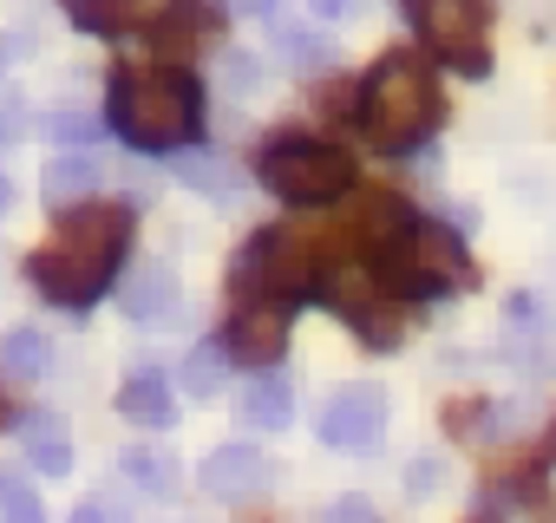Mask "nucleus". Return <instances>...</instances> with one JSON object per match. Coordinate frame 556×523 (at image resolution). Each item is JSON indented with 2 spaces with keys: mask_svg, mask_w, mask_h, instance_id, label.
<instances>
[{
  "mask_svg": "<svg viewBox=\"0 0 556 523\" xmlns=\"http://www.w3.org/2000/svg\"><path fill=\"white\" fill-rule=\"evenodd\" d=\"M177 177H184V183H197V190H210V196H229V164H223V157H210V151H184Z\"/></svg>",
  "mask_w": 556,
  "mask_h": 523,
  "instance_id": "4be33fe9",
  "label": "nucleus"
},
{
  "mask_svg": "<svg viewBox=\"0 0 556 523\" xmlns=\"http://www.w3.org/2000/svg\"><path fill=\"white\" fill-rule=\"evenodd\" d=\"M406 21L458 73H484L491 66V53H484V0H406Z\"/></svg>",
  "mask_w": 556,
  "mask_h": 523,
  "instance_id": "0eeeda50",
  "label": "nucleus"
},
{
  "mask_svg": "<svg viewBox=\"0 0 556 523\" xmlns=\"http://www.w3.org/2000/svg\"><path fill=\"white\" fill-rule=\"evenodd\" d=\"M47 138H60V144H73V151H86V144L99 138V125H92L86 112H47Z\"/></svg>",
  "mask_w": 556,
  "mask_h": 523,
  "instance_id": "b1692460",
  "label": "nucleus"
},
{
  "mask_svg": "<svg viewBox=\"0 0 556 523\" xmlns=\"http://www.w3.org/2000/svg\"><path fill=\"white\" fill-rule=\"evenodd\" d=\"M255 177H262V190H275L295 209H321V203H341L354 190V157L341 144H321V138H275L255 157Z\"/></svg>",
  "mask_w": 556,
  "mask_h": 523,
  "instance_id": "20e7f679",
  "label": "nucleus"
},
{
  "mask_svg": "<svg viewBox=\"0 0 556 523\" xmlns=\"http://www.w3.org/2000/svg\"><path fill=\"white\" fill-rule=\"evenodd\" d=\"M118 471L138 484V490H151V497H170L177 484H184V471H177V458L170 451H151V445H131L125 458H118Z\"/></svg>",
  "mask_w": 556,
  "mask_h": 523,
  "instance_id": "6ab92c4d",
  "label": "nucleus"
},
{
  "mask_svg": "<svg viewBox=\"0 0 556 523\" xmlns=\"http://www.w3.org/2000/svg\"><path fill=\"white\" fill-rule=\"evenodd\" d=\"M105 118L131 151H184L203 125V86L177 66H125L112 73Z\"/></svg>",
  "mask_w": 556,
  "mask_h": 523,
  "instance_id": "f03ea898",
  "label": "nucleus"
},
{
  "mask_svg": "<svg viewBox=\"0 0 556 523\" xmlns=\"http://www.w3.org/2000/svg\"><path fill=\"white\" fill-rule=\"evenodd\" d=\"M439 79H432V66L426 60H413V53H387L374 73H367V86H361V105H354V118H361V131L380 144V151H413L432 125H439Z\"/></svg>",
  "mask_w": 556,
  "mask_h": 523,
  "instance_id": "7ed1b4c3",
  "label": "nucleus"
},
{
  "mask_svg": "<svg viewBox=\"0 0 556 523\" xmlns=\"http://www.w3.org/2000/svg\"><path fill=\"white\" fill-rule=\"evenodd\" d=\"M125 248H131V216L105 209V203H79L53 242L27 262V276L47 302L60 308H92L118 276H125Z\"/></svg>",
  "mask_w": 556,
  "mask_h": 523,
  "instance_id": "f257e3e1",
  "label": "nucleus"
},
{
  "mask_svg": "<svg viewBox=\"0 0 556 523\" xmlns=\"http://www.w3.org/2000/svg\"><path fill=\"white\" fill-rule=\"evenodd\" d=\"M321 523H380V516H374L367 497H334V503L321 510Z\"/></svg>",
  "mask_w": 556,
  "mask_h": 523,
  "instance_id": "bb28decb",
  "label": "nucleus"
},
{
  "mask_svg": "<svg viewBox=\"0 0 556 523\" xmlns=\"http://www.w3.org/2000/svg\"><path fill=\"white\" fill-rule=\"evenodd\" d=\"M0 523H47L34 484H27L21 471H8V464H0Z\"/></svg>",
  "mask_w": 556,
  "mask_h": 523,
  "instance_id": "412c9836",
  "label": "nucleus"
},
{
  "mask_svg": "<svg viewBox=\"0 0 556 523\" xmlns=\"http://www.w3.org/2000/svg\"><path fill=\"white\" fill-rule=\"evenodd\" d=\"M268 47H275V60L295 66V73H328L334 66V40L321 27H308V21H275Z\"/></svg>",
  "mask_w": 556,
  "mask_h": 523,
  "instance_id": "4468645a",
  "label": "nucleus"
},
{
  "mask_svg": "<svg viewBox=\"0 0 556 523\" xmlns=\"http://www.w3.org/2000/svg\"><path fill=\"white\" fill-rule=\"evenodd\" d=\"M47 367H53V347H47V334H40V328H14V334H0V380L34 386Z\"/></svg>",
  "mask_w": 556,
  "mask_h": 523,
  "instance_id": "dca6fc26",
  "label": "nucleus"
},
{
  "mask_svg": "<svg viewBox=\"0 0 556 523\" xmlns=\"http://www.w3.org/2000/svg\"><path fill=\"white\" fill-rule=\"evenodd\" d=\"M289 308L295 302H275V295H242L236 321H229V354L249 367H275L289 347Z\"/></svg>",
  "mask_w": 556,
  "mask_h": 523,
  "instance_id": "1a4fd4ad",
  "label": "nucleus"
},
{
  "mask_svg": "<svg viewBox=\"0 0 556 523\" xmlns=\"http://www.w3.org/2000/svg\"><path fill=\"white\" fill-rule=\"evenodd\" d=\"M197 484H203L210 497H229V503H242V497L268 490V458H262L255 445H216V451L203 458Z\"/></svg>",
  "mask_w": 556,
  "mask_h": 523,
  "instance_id": "9d476101",
  "label": "nucleus"
},
{
  "mask_svg": "<svg viewBox=\"0 0 556 523\" xmlns=\"http://www.w3.org/2000/svg\"><path fill=\"white\" fill-rule=\"evenodd\" d=\"M99 183H105V164H99L92 151H66V157H53V164H47L40 196H47L53 209H79V203H92V196H99Z\"/></svg>",
  "mask_w": 556,
  "mask_h": 523,
  "instance_id": "ddd939ff",
  "label": "nucleus"
},
{
  "mask_svg": "<svg viewBox=\"0 0 556 523\" xmlns=\"http://www.w3.org/2000/svg\"><path fill=\"white\" fill-rule=\"evenodd\" d=\"M236 8H242V14H268V8H275V0H236Z\"/></svg>",
  "mask_w": 556,
  "mask_h": 523,
  "instance_id": "2f4dec72",
  "label": "nucleus"
},
{
  "mask_svg": "<svg viewBox=\"0 0 556 523\" xmlns=\"http://www.w3.org/2000/svg\"><path fill=\"white\" fill-rule=\"evenodd\" d=\"M380 276L393 295H445L465 282V242L445 222H406L380 248Z\"/></svg>",
  "mask_w": 556,
  "mask_h": 523,
  "instance_id": "39448f33",
  "label": "nucleus"
},
{
  "mask_svg": "<svg viewBox=\"0 0 556 523\" xmlns=\"http://www.w3.org/2000/svg\"><path fill=\"white\" fill-rule=\"evenodd\" d=\"M223 86L242 99V92H255V86H262V66H255L249 53H223Z\"/></svg>",
  "mask_w": 556,
  "mask_h": 523,
  "instance_id": "393cba45",
  "label": "nucleus"
},
{
  "mask_svg": "<svg viewBox=\"0 0 556 523\" xmlns=\"http://www.w3.org/2000/svg\"><path fill=\"white\" fill-rule=\"evenodd\" d=\"M380 432H387V393L374 380L334 393L328 412H321V445H334V451H374Z\"/></svg>",
  "mask_w": 556,
  "mask_h": 523,
  "instance_id": "6e6552de",
  "label": "nucleus"
},
{
  "mask_svg": "<svg viewBox=\"0 0 556 523\" xmlns=\"http://www.w3.org/2000/svg\"><path fill=\"white\" fill-rule=\"evenodd\" d=\"M321 295L348 328H361L367 347H400V308H393V289H387L380 269H367V262H334V269H321Z\"/></svg>",
  "mask_w": 556,
  "mask_h": 523,
  "instance_id": "423d86ee",
  "label": "nucleus"
},
{
  "mask_svg": "<svg viewBox=\"0 0 556 523\" xmlns=\"http://www.w3.org/2000/svg\"><path fill=\"white\" fill-rule=\"evenodd\" d=\"M236 412H242L249 432H282V425L295 419V380H282V373H268V367H262L255 380H242Z\"/></svg>",
  "mask_w": 556,
  "mask_h": 523,
  "instance_id": "f8f14e48",
  "label": "nucleus"
},
{
  "mask_svg": "<svg viewBox=\"0 0 556 523\" xmlns=\"http://www.w3.org/2000/svg\"><path fill=\"white\" fill-rule=\"evenodd\" d=\"M21 438H27L34 471H47V477H66V471H73V438H66V425H60L53 412H34V419L21 425Z\"/></svg>",
  "mask_w": 556,
  "mask_h": 523,
  "instance_id": "f3484780",
  "label": "nucleus"
},
{
  "mask_svg": "<svg viewBox=\"0 0 556 523\" xmlns=\"http://www.w3.org/2000/svg\"><path fill=\"white\" fill-rule=\"evenodd\" d=\"M73 523H131V516H125L118 497H86V503L73 510Z\"/></svg>",
  "mask_w": 556,
  "mask_h": 523,
  "instance_id": "a878e982",
  "label": "nucleus"
},
{
  "mask_svg": "<svg viewBox=\"0 0 556 523\" xmlns=\"http://www.w3.org/2000/svg\"><path fill=\"white\" fill-rule=\"evenodd\" d=\"M354 8H361V0H354Z\"/></svg>",
  "mask_w": 556,
  "mask_h": 523,
  "instance_id": "72a5a7b5",
  "label": "nucleus"
},
{
  "mask_svg": "<svg viewBox=\"0 0 556 523\" xmlns=\"http://www.w3.org/2000/svg\"><path fill=\"white\" fill-rule=\"evenodd\" d=\"M8 203H14V183H8V177H0V209H8Z\"/></svg>",
  "mask_w": 556,
  "mask_h": 523,
  "instance_id": "473e14b6",
  "label": "nucleus"
},
{
  "mask_svg": "<svg viewBox=\"0 0 556 523\" xmlns=\"http://www.w3.org/2000/svg\"><path fill=\"white\" fill-rule=\"evenodd\" d=\"M348 8H354V0H315V14H321V21H341Z\"/></svg>",
  "mask_w": 556,
  "mask_h": 523,
  "instance_id": "7c9ffc66",
  "label": "nucleus"
},
{
  "mask_svg": "<svg viewBox=\"0 0 556 523\" xmlns=\"http://www.w3.org/2000/svg\"><path fill=\"white\" fill-rule=\"evenodd\" d=\"M118 308H125L131 321H164V315L177 308V276H170V262H138V269H125Z\"/></svg>",
  "mask_w": 556,
  "mask_h": 523,
  "instance_id": "9b49d317",
  "label": "nucleus"
},
{
  "mask_svg": "<svg viewBox=\"0 0 556 523\" xmlns=\"http://www.w3.org/2000/svg\"><path fill=\"white\" fill-rule=\"evenodd\" d=\"M21 53H34V27H14L8 40H0V60H21Z\"/></svg>",
  "mask_w": 556,
  "mask_h": 523,
  "instance_id": "c756f323",
  "label": "nucleus"
},
{
  "mask_svg": "<svg viewBox=\"0 0 556 523\" xmlns=\"http://www.w3.org/2000/svg\"><path fill=\"white\" fill-rule=\"evenodd\" d=\"M118 412L131 425H170L177 419V399H170V380L157 367H138L125 386H118Z\"/></svg>",
  "mask_w": 556,
  "mask_h": 523,
  "instance_id": "2eb2a0df",
  "label": "nucleus"
},
{
  "mask_svg": "<svg viewBox=\"0 0 556 523\" xmlns=\"http://www.w3.org/2000/svg\"><path fill=\"white\" fill-rule=\"evenodd\" d=\"M197 27H203V14L197 8H170L164 21H157V53H184V47H197Z\"/></svg>",
  "mask_w": 556,
  "mask_h": 523,
  "instance_id": "5701e85b",
  "label": "nucleus"
},
{
  "mask_svg": "<svg viewBox=\"0 0 556 523\" xmlns=\"http://www.w3.org/2000/svg\"><path fill=\"white\" fill-rule=\"evenodd\" d=\"M138 8H144V0H66L73 27H79V34H99V40L125 34V27L138 21Z\"/></svg>",
  "mask_w": 556,
  "mask_h": 523,
  "instance_id": "aec40b11",
  "label": "nucleus"
},
{
  "mask_svg": "<svg viewBox=\"0 0 556 523\" xmlns=\"http://www.w3.org/2000/svg\"><path fill=\"white\" fill-rule=\"evenodd\" d=\"M439 477H445V464H439V458H419V464L406 471V490H413V497H432Z\"/></svg>",
  "mask_w": 556,
  "mask_h": 523,
  "instance_id": "cd10ccee",
  "label": "nucleus"
},
{
  "mask_svg": "<svg viewBox=\"0 0 556 523\" xmlns=\"http://www.w3.org/2000/svg\"><path fill=\"white\" fill-rule=\"evenodd\" d=\"M229 341H197L190 354H184V386H190V399H216L223 393V380H229Z\"/></svg>",
  "mask_w": 556,
  "mask_h": 523,
  "instance_id": "a211bd4d",
  "label": "nucleus"
},
{
  "mask_svg": "<svg viewBox=\"0 0 556 523\" xmlns=\"http://www.w3.org/2000/svg\"><path fill=\"white\" fill-rule=\"evenodd\" d=\"M21 131H27V112H21V105L8 99V105H0V144H14Z\"/></svg>",
  "mask_w": 556,
  "mask_h": 523,
  "instance_id": "c85d7f7f",
  "label": "nucleus"
}]
</instances>
